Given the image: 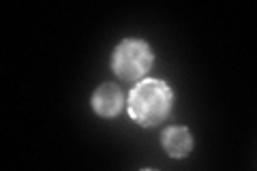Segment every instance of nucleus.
I'll list each match as a JSON object with an SVG mask.
<instances>
[{"instance_id": "nucleus-1", "label": "nucleus", "mask_w": 257, "mask_h": 171, "mask_svg": "<svg viewBox=\"0 0 257 171\" xmlns=\"http://www.w3.org/2000/svg\"><path fill=\"white\" fill-rule=\"evenodd\" d=\"M128 116L140 126L161 124L174 107V92L165 81L142 79L128 92Z\"/></svg>"}, {"instance_id": "nucleus-2", "label": "nucleus", "mask_w": 257, "mask_h": 171, "mask_svg": "<svg viewBox=\"0 0 257 171\" xmlns=\"http://www.w3.org/2000/svg\"><path fill=\"white\" fill-rule=\"evenodd\" d=\"M152 62H155V54H152L150 45L144 39L135 37L120 41L111 56V69L120 79L128 81V84L146 77Z\"/></svg>"}, {"instance_id": "nucleus-3", "label": "nucleus", "mask_w": 257, "mask_h": 171, "mask_svg": "<svg viewBox=\"0 0 257 171\" xmlns=\"http://www.w3.org/2000/svg\"><path fill=\"white\" fill-rule=\"evenodd\" d=\"M124 96L116 84H103L92 94V109L101 118H116L122 111Z\"/></svg>"}, {"instance_id": "nucleus-4", "label": "nucleus", "mask_w": 257, "mask_h": 171, "mask_svg": "<svg viewBox=\"0 0 257 171\" xmlns=\"http://www.w3.org/2000/svg\"><path fill=\"white\" fill-rule=\"evenodd\" d=\"M161 145H163V150L170 154L172 158H184V156H189L193 150V137L189 133V128L170 126L161 135Z\"/></svg>"}]
</instances>
